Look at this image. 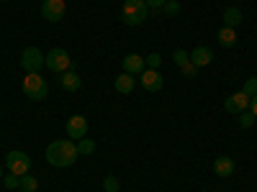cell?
<instances>
[{
	"instance_id": "1",
	"label": "cell",
	"mask_w": 257,
	"mask_h": 192,
	"mask_svg": "<svg viewBox=\"0 0 257 192\" xmlns=\"http://www.w3.org/2000/svg\"><path fill=\"white\" fill-rule=\"evenodd\" d=\"M80 159L77 154V144L72 138H57L47 146V162L57 169H67Z\"/></svg>"
},
{
	"instance_id": "2",
	"label": "cell",
	"mask_w": 257,
	"mask_h": 192,
	"mask_svg": "<svg viewBox=\"0 0 257 192\" xmlns=\"http://www.w3.org/2000/svg\"><path fill=\"white\" fill-rule=\"evenodd\" d=\"M147 16H149V6L144 3V0H126V3H123L121 20L126 26H142L147 20Z\"/></svg>"
},
{
	"instance_id": "3",
	"label": "cell",
	"mask_w": 257,
	"mask_h": 192,
	"mask_svg": "<svg viewBox=\"0 0 257 192\" xmlns=\"http://www.w3.org/2000/svg\"><path fill=\"white\" fill-rule=\"evenodd\" d=\"M21 88H24L26 98H29V100H34V102L44 100V98H47V92H49V84H47V80H44V77H41V72H36V74H26V77H24V82H21Z\"/></svg>"
},
{
	"instance_id": "4",
	"label": "cell",
	"mask_w": 257,
	"mask_h": 192,
	"mask_svg": "<svg viewBox=\"0 0 257 192\" xmlns=\"http://www.w3.org/2000/svg\"><path fill=\"white\" fill-rule=\"evenodd\" d=\"M47 54L41 52V49H36V46H26L24 52H21V67H24V72L26 74H36V72H41L47 67V59H44Z\"/></svg>"
},
{
	"instance_id": "5",
	"label": "cell",
	"mask_w": 257,
	"mask_h": 192,
	"mask_svg": "<svg viewBox=\"0 0 257 192\" xmlns=\"http://www.w3.org/2000/svg\"><path fill=\"white\" fill-rule=\"evenodd\" d=\"M44 59H47V70L49 72L64 74V72L72 70V59H70V54L64 52V49H49Z\"/></svg>"
},
{
	"instance_id": "6",
	"label": "cell",
	"mask_w": 257,
	"mask_h": 192,
	"mask_svg": "<svg viewBox=\"0 0 257 192\" xmlns=\"http://www.w3.org/2000/svg\"><path fill=\"white\" fill-rule=\"evenodd\" d=\"M6 169L16 177H24L31 169V156L26 152H8L6 154Z\"/></svg>"
},
{
	"instance_id": "7",
	"label": "cell",
	"mask_w": 257,
	"mask_h": 192,
	"mask_svg": "<svg viewBox=\"0 0 257 192\" xmlns=\"http://www.w3.org/2000/svg\"><path fill=\"white\" fill-rule=\"evenodd\" d=\"M67 6H64V0H44L41 3V16H44L47 24H59Z\"/></svg>"
},
{
	"instance_id": "8",
	"label": "cell",
	"mask_w": 257,
	"mask_h": 192,
	"mask_svg": "<svg viewBox=\"0 0 257 192\" xmlns=\"http://www.w3.org/2000/svg\"><path fill=\"white\" fill-rule=\"evenodd\" d=\"M139 84H142L147 92H160L162 84H165V80H162L160 70H149V67H147V70L139 74Z\"/></svg>"
},
{
	"instance_id": "9",
	"label": "cell",
	"mask_w": 257,
	"mask_h": 192,
	"mask_svg": "<svg viewBox=\"0 0 257 192\" xmlns=\"http://www.w3.org/2000/svg\"><path fill=\"white\" fill-rule=\"evenodd\" d=\"M88 136V118L85 116H70L67 118V138L80 141Z\"/></svg>"
},
{
	"instance_id": "10",
	"label": "cell",
	"mask_w": 257,
	"mask_h": 192,
	"mask_svg": "<svg viewBox=\"0 0 257 192\" xmlns=\"http://www.w3.org/2000/svg\"><path fill=\"white\" fill-rule=\"evenodd\" d=\"M249 100H252V98H247V95L239 90V92H234V95L226 98L224 110H226V113H234V116H239L242 110H249Z\"/></svg>"
},
{
	"instance_id": "11",
	"label": "cell",
	"mask_w": 257,
	"mask_h": 192,
	"mask_svg": "<svg viewBox=\"0 0 257 192\" xmlns=\"http://www.w3.org/2000/svg\"><path fill=\"white\" fill-rule=\"evenodd\" d=\"M147 70V62H144V56H139V54H128V56H123V72H128V74H142Z\"/></svg>"
},
{
	"instance_id": "12",
	"label": "cell",
	"mask_w": 257,
	"mask_h": 192,
	"mask_svg": "<svg viewBox=\"0 0 257 192\" xmlns=\"http://www.w3.org/2000/svg\"><path fill=\"white\" fill-rule=\"evenodd\" d=\"M213 62V52L208 46H196L190 52V64H196V67H208V64Z\"/></svg>"
},
{
	"instance_id": "13",
	"label": "cell",
	"mask_w": 257,
	"mask_h": 192,
	"mask_svg": "<svg viewBox=\"0 0 257 192\" xmlns=\"http://www.w3.org/2000/svg\"><path fill=\"white\" fill-rule=\"evenodd\" d=\"M113 88H116V92L128 95V92L137 88V77H134V74H128V72H121V74L116 77V82H113Z\"/></svg>"
},
{
	"instance_id": "14",
	"label": "cell",
	"mask_w": 257,
	"mask_h": 192,
	"mask_svg": "<svg viewBox=\"0 0 257 192\" xmlns=\"http://www.w3.org/2000/svg\"><path fill=\"white\" fill-rule=\"evenodd\" d=\"M234 159L231 156H219L216 162H213V174L216 177H231L234 174Z\"/></svg>"
},
{
	"instance_id": "15",
	"label": "cell",
	"mask_w": 257,
	"mask_h": 192,
	"mask_svg": "<svg viewBox=\"0 0 257 192\" xmlns=\"http://www.w3.org/2000/svg\"><path fill=\"white\" fill-rule=\"evenodd\" d=\"M59 84H62V90H67V92H77V90L82 88V80H80V74H77L75 70H70V72L62 74Z\"/></svg>"
},
{
	"instance_id": "16",
	"label": "cell",
	"mask_w": 257,
	"mask_h": 192,
	"mask_svg": "<svg viewBox=\"0 0 257 192\" xmlns=\"http://www.w3.org/2000/svg\"><path fill=\"white\" fill-rule=\"evenodd\" d=\"M242 18H244V16H242V10L231 6V8H226V10H224V26H226V28H237V26L242 24Z\"/></svg>"
},
{
	"instance_id": "17",
	"label": "cell",
	"mask_w": 257,
	"mask_h": 192,
	"mask_svg": "<svg viewBox=\"0 0 257 192\" xmlns=\"http://www.w3.org/2000/svg\"><path fill=\"white\" fill-rule=\"evenodd\" d=\"M216 38H219V44L224 46V49H231L234 44H237V31H234V28H221L219 34H216Z\"/></svg>"
},
{
	"instance_id": "18",
	"label": "cell",
	"mask_w": 257,
	"mask_h": 192,
	"mask_svg": "<svg viewBox=\"0 0 257 192\" xmlns=\"http://www.w3.org/2000/svg\"><path fill=\"white\" fill-rule=\"evenodd\" d=\"M75 144H77V154H80V156H90V154L95 152V141L88 138V136L80 138V141H75Z\"/></svg>"
},
{
	"instance_id": "19",
	"label": "cell",
	"mask_w": 257,
	"mask_h": 192,
	"mask_svg": "<svg viewBox=\"0 0 257 192\" xmlns=\"http://www.w3.org/2000/svg\"><path fill=\"white\" fill-rule=\"evenodd\" d=\"M39 190V180L31 177V174H24L21 177V192H36Z\"/></svg>"
},
{
	"instance_id": "20",
	"label": "cell",
	"mask_w": 257,
	"mask_h": 192,
	"mask_svg": "<svg viewBox=\"0 0 257 192\" xmlns=\"http://www.w3.org/2000/svg\"><path fill=\"white\" fill-rule=\"evenodd\" d=\"M242 92H244L247 98H254V95H257V77H247V80H244Z\"/></svg>"
},
{
	"instance_id": "21",
	"label": "cell",
	"mask_w": 257,
	"mask_h": 192,
	"mask_svg": "<svg viewBox=\"0 0 257 192\" xmlns=\"http://www.w3.org/2000/svg\"><path fill=\"white\" fill-rule=\"evenodd\" d=\"M162 13L170 16V18H173V16H180V3H178V0H167V3L162 6Z\"/></svg>"
},
{
	"instance_id": "22",
	"label": "cell",
	"mask_w": 257,
	"mask_h": 192,
	"mask_svg": "<svg viewBox=\"0 0 257 192\" xmlns=\"http://www.w3.org/2000/svg\"><path fill=\"white\" fill-rule=\"evenodd\" d=\"M103 190L105 192H121V184H118V180L113 174H108V177L103 180Z\"/></svg>"
},
{
	"instance_id": "23",
	"label": "cell",
	"mask_w": 257,
	"mask_h": 192,
	"mask_svg": "<svg viewBox=\"0 0 257 192\" xmlns=\"http://www.w3.org/2000/svg\"><path fill=\"white\" fill-rule=\"evenodd\" d=\"M173 62L178 64V67H183V64H188V62H190V54H188L185 49H175V54H173Z\"/></svg>"
},
{
	"instance_id": "24",
	"label": "cell",
	"mask_w": 257,
	"mask_h": 192,
	"mask_svg": "<svg viewBox=\"0 0 257 192\" xmlns=\"http://www.w3.org/2000/svg\"><path fill=\"white\" fill-rule=\"evenodd\" d=\"M180 72H183V77H188V80H193V77H198V67H196V64H183V67H180Z\"/></svg>"
},
{
	"instance_id": "25",
	"label": "cell",
	"mask_w": 257,
	"mask_h": 192,
	"mask_svg": "<svg viewBox=\"0 0 257 192\" xmlns=\"http://www.w3.org/2000/svg\"><path fill=\"white\" fill-rule=\"evenodd\" d=\"M252 123H254V116H252V110H242V113H239V126H242V128H249Z\"/></svg>"
},
{
	"instance_id": "26",
	"label": "cell",
	"mask_w": 257,
	"mask_h": 192,
	"mask_svg": "<svg viewBox=\"0 0 257 192\" xmlns=\"http://www.w3.org/2000/svg\"><path fill=\"white\" fill-rule=\"evenodd\" d=\"M144 62H147V67H149V70H160V64H162V56H160V54H149V56H147Z\"/></svg>"
},
{
	"instance_id": "27",
	"label": "cell",
	"mask_w": 257,
	"mask_h": 192,
	"mask_svg": "<svg viewBox=\"0 0 257 192\" xmlns=\"http://www.w3.org/2000/svg\"><path fill=\"white\" fill-rule=\"evenodd\" d=\"M3 182H6V187H8V190H18V187H21V177H16V174H11V172L6 174V180H3Z\"/></svg>"
},
{
	"instance_id": "28",
	"label": "cell",
	"mask_w": 257,
	"mask_h": 192,
	"mask_svg": "<svg viewBox=\"0 0 257 192\" xmlns=\"http://www.w3.org/2000/svg\"><path fill=\"white\" fill-rule=\"evenodd\" d=\"M144 3L149 6V10H160V8L167 3V0H144Z\"/></svg>"
},
{
	"instance_id": "29",
	"label": "cell",
	"mask_w": 257,
	"mask_h": 192,
	"mask_svg": "<svg viewBox=\"0 0 257 192\" xmlns=\"http://www.w3.org/2000/svg\"><path fill=\"white\" fill-rule=\"evenodd\" d=\"M249 110H252V116L257 118V95H254V98L249 100Z\"/></svg>"
},
{
	"instance_id": "30",
	"label": "cell",
	"mask_w": 257,
	"mask_h": 192,
	"mask_svg": "<svg viewBox=\"0 0 257 192\" xmlns=\"http://www.w3.org/2000/svg\"><path fill=\"white\" fill-rule=\"evenodd\" d=\"M0 180H3V164H0Z\"/></svg>"
},
{
	"instance_id": "31",
	"label": "cell",
	"mask_w": 257,
	"mask_h": 192,
	"mask_svg": "<svg viewBox=\"0 0 257 192\" xmlns=\"http://www.w3.org/2000/svg\"><path fill=\"white\" fill-rule=\"evenodd\" d=\"M3 3H8V0H3Z\"/></svg>"
},
{
	"instance_id": "32",
	"label": "cell",
	"mask_w": 257,
	"mask_h": 192,
	"mask_svg": "<svg viewBox=\"0 0 257 192\" xmlns=\"http://www.w3.org/2000/svg\"><path fill=\"white\" fill-rule=\"evenodd\" d=\"M41 3H44V0H41Z\"/></svg>"
}]
</instances>
